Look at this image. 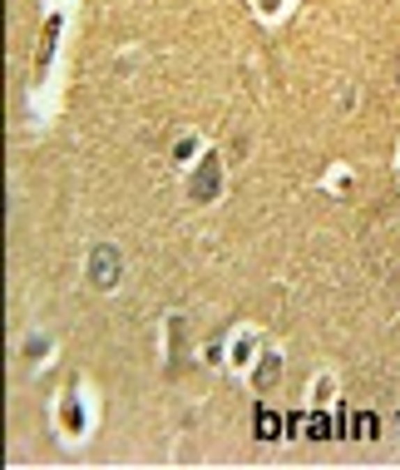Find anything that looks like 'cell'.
<instances>
[{"label":"cell","instance_id":"obj_2","mask_svg":"<svg viewBox=\"0 0 400 470\" xmlns=\"http://www.w3.org/2000/svg\"><path fill=\"white\" fill-rule=\"evenodd\" d=\"M277 431H282V421L262 406V411H257V436H262V441H277Z\"/></svg>","mask_w":400,"mask_h":470},{"label":"cell","instance_id":"obj_6","mask_svg":"<svg viewBox=\"0 0 400 470\" xmlns=\"http://www.w3.org/2000/svg\"><path fill=\"white\" fill-rule=\"evenodd\" d=\"M262 6H267V10H272V6H277V0H262Z\"/></svg>","mask_w":400,"mask_h":470},{"label":"cell","instance_id":"obj_4","mask_svg":"<svg viewBox=\"0 0 400 470\" xmlns=\"http://www.w3.org/2000/svg\"><path fill=\"white\" fill-rule=\"evenodd\" d=\"M351 431L371 441V436H376V416H371V411H361V416H351Z\"/></svg>","mask_w":400,"mask_h":470},{"label":"cell","instance_id":"obj_1","mask_svg":"<svg viewBox=\"0 0 400 470\" xmlns=\"http://www.w3.org/2000/svg\"><path fill=\"white\" fill-rule=\"evenodd\" d=\"M94 282H99V287H109V282H114V252H109V248H99V252H94Z\"/></svg>","mask_w":400,"mask_h":470},{"label":"cell","instance_id":"obj_5","mask_svg":"<svg viewBox=\"0 0 400 470\" xmlns=\"http://www.w3.org/2000/svg\"><path fill=\"white\" fill-rule=\"evenodd\" d=\"M307 431L321 441V436H331V421H326V416H311V421H307Z\"/></svg>","mask_w":400,"mask_h":470},{"label":"cell","instance_id":"obj_3","mask_svg":"<svg viewBox=\"0 0 400 470\" xmlns=\"http://www.w3.org/2000/svg\"><path fill=\"white\" fill-rule=\"evenodd\" d=\"M213 188H217V164L208 159V174H198V183H193V193H198V198H213Z\"/></svg>","mask_w":400,"mask_h":470}]
</instances>
